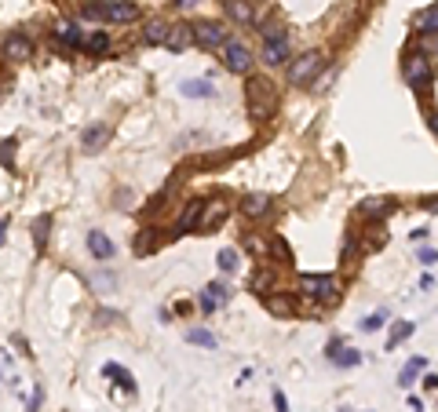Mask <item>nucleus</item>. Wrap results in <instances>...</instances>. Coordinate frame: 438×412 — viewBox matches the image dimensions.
<instances>
[{
  "label": "nucleus",
  "mask_w": 438,
  "mask_h": 412,
  "mask_svg": "<svg viewBox=\"0 0 438 412\" xmlns=\"http://www.w3.org/2000/svg\"><path fill=\"white\" fill-rule=\"evenodd\" d=\"M227 300H230V289H227V285H208V289H205V295H201V307L212 314V310L223 307Z\"/></svg>",
  "instance_id": "obj_16"
},
{
  "label": "nucleus",
  "mask_w": 438,
  "mask_h": 412,
  "mask_svg": "<svg viewBox=\"0 0 438 412\" xmlns=\"http://www.w3.org/2000/svg\"><path fill=\"white\" fill-rule=\"evenodd\" d=\"M106 135H110V132H106V128H103V124H95V128H88V132H84V150H88V153H95L99 146H103V143H106Z\"/></svg>",
  "instance_id": "obj_21"
},
{
  "label": "nucleus",
  "mask_w": 438,
  "mask_h": 412,
  "mask_svg": "<svg viewBox=\"0 0 438 412\" xmlns=\"http://www.w3.org/2000/svg\"><path fill=\"white\" fill-rule=\"evenodd\" d=\"M274 409L278 412H289V402H285V394H281L278 387H274Z\"/></svg>",
  "instance_id": "obj_34"
},
{
  "label": "nucleus",
  "mask_w": 438,
  "mask_h": 412,
  "mask_svg": "<svg viewBox=\"0 0 438 412\" xmlns=\"http://www.w3.org/2000/svg\"><path fill=\"white\" fill-rule=\"evenodd\" d=\"M223 219H227V205H223V201H208V205H201V216H197V230H216Z\"/></svg>",
  "instance_id": "obj_9"
},
{
  "label": "nucleus",
  "mask_w": 438,
  "mask_h": 412,
  "mask_svg": "<svg viewBox=\"0 0 438 412\" xmlns=\"http://www.w3.org/2000/svg\"><path fill=\"white\" fill-rule=\"evenodd\" d=\"M4 237H8V219H0V245H4Z\"/></svg>",
  "instance_id": "obj_37"
},
{
  "label": "nucleus",
  "mask_w": 438,
  "mask_h": 412,
  "mask_svg": "<svg viewBox=\"0 0 438 412\" xmlns=\"http://www.w3.org/2000/svg\"><path fill=\"white\" fill-rule=\"evenodd\" d=\"M245 106L252 121H271L278 113V88L267 77H249L245 88Z\"/></svg>",
  "instance_id": "obj_1"
},
{
  "label": "nucleus",
  "mask_w": 438,
  "mask_h": 412,
  "mask_svg": "<svg viewBox=\"0 0 438 412\" xmlns=\"http://www.w3.org/2000/svg\"><path fill=\"white\" fill-rule=\"evenodd\" d=\"M413 329H416V325H413V321H398V325H394V329H391V336H387V347L394 350V347H398V343H405V339H409V336H413Z\"/></svg>",
  "instance_id": "obj_22"
},
{
  "label": "nucleus",
  "mask_w": 438,
  "mask_h": 412,
  "mask_svg": "<svg viewBox=\"0 0 438 412\" xmlns=\"http://www.w3.org/2000/svg\"><path fill=\"white\" fill-rule=\"evenodd\" d=\"M81 15L84 19H103V22L124 26V22H135L139 19V4H132V0H103V4H84Z\"/></svg>",
  "instance_id": "obj_2"
},
{
  "label": "nucleus",
  "mask_w": 438,
  "mask_h": 412,
  "mask_svg": "<svg viewBox=\"0 0 438 412\" xmlns=\"http://www.w3.org/2000/svg\"><path fill=\"white\" fill-rule=\"evenodd\" d=\"M194 40H201L205 48H223L230 37H227V30H223L219 22H197L194 26Z\"/></svg>",
  "instance_id": "obj_7"
},
{
  "label": "nucleus",
  "mask_w": 438,
  "mask_h": 412,
  "mask_svg": "<svg viewBox=\"0 0 438 412\" xmlns=\"http://www.w3.org/2000/svg\"><path fill=\"white\" fill-rule=\"evenodd\" d=\"M245 248H249V252H256V255H263V252H267V245H263V241H260L256 234H245Z\"/></svg>",
  "instance_id": "obj_32"
},
{
  "label": "nucleus",
  "mask_w": 438,
  "mask_h": 412,
  "mask_svg": "<svg viewBox=\"0 0 438 412\" xmlns=\"http://www.w3.org/2000/svg\"><path fill=\"white\" fill-rule=\"evenodd\" d=\"M172 4H179V8H187V4H190V0H172Z\"/></svg>",
  "instance_id": "obj_39"
},
{
  "label": "nucleus",
  "mask_w": 438,
  "mask_h": 412,
  "mask_svg": "<svg viewBox=\"0 0 438 412\" xmlns=\"http://www.w3.org/2000/svg\"><path fill=\"white\" fill-rule=\"evenodd\" d=\"M201 205L205 201H190L183 208V216L176 219V234H187V230H197V216H201Z\"/></svg>",
  "instance_id": "obj_15"
},
{
  "label": "nucleus",
  "mask_w": 438,
  "mask_h": 412,
  "mask_svg": "<svg viewBox=\"0 0 438 412\" xmlns=\"http://www.w3.org/2000/svg\"><path fill=\"white\" fill-rule=\"evenodd\" d=\"M435 259H438L435 248H423V252H420V263H435Z\"/></svg>",
  "instance_id": "obj_35"
},
{
  "label": "nucleus",
  "mask_w": 438,
  "mask_h": 412,
  "mask_svg": "<svg viewBox=\"0 0 438 412\" xmlns=\"http://www.w3.org/2000/svg\"><path fill=\"white\" fill-rule=\"evenodd\" d=\"M242 216H245V219H263V216H271V197H267V194H249L245 201H242Z\"/></svg>",
  "instance_id": "obj_10"
},
{
  "label": "nucleus",
  "mask_w": 438,
  "mask_h": 412,
  "mask_svg": "<svg viewBox=\"0 0 438 412\" xmlns=\"http://www.w3.org/2000/svg\"><path fill=\"white\" fill-rule=\"evenodd\" d=\"M380 325H384V314H369V318L358 321V329H362V332H376Z\"/></svg>",
  "instance_id": "obj_31"
},
{
  "label": "nucleus",
  "mask_w": 438,
  "mask_h": 412,
  "mask_svg": "<svg viewBox=\"0 0 438 412\" xmlns=\"http://www.w3.org/2000/svg\"><path fill=\"white\" fill-rule=\"evenodd\" d=\"M428 121H431V128H435V132H438V113H435V110L428 113Z\"/></svg>",
  "instance_id": "obj_38"
},
{
  "label": "nucleus",
  "mask_w": 438,
  "mask_h": 412,
  "mask_svg": "<svg viewBox=\"0 0 438 412\" xmlns=\"http://www.w3.org/2000/svg\"><path fill=\"white\" fill-rule=\"evenodd\" d=\"M420 368H423V358H413V361H409V365L402 368V376H398V383H402V387H413V379H416V372H420Z\"/></svg>",
  "instance_id": "obj_28"
},
{
  "label": "nucleus",
  "mask_w": 438,
  "mask_h": 412,
  "mask_svg": "<svg viewBox=\"0 0 438 412\" xmlns=\"http://www.w3.org/2000/svg\"><path fill=\"white\" fill-rule=\"evenodd\" d=\"M325 358H329L332 365H340V368H351V365H358L362 361V354L358 350H340V343H329V350H325Z\"/></svg>",
  "instance_id": "obj_14"
},
{
  "label": "nucleus",
  "mask_w": 438,
  "mask_h": 412,
  "mask_svg": "<svg viewBox=\"0 0 438 412\" xmlns=\"http://www.w3.org/2000/svg\"><path fill=\"white\" fill-rule=\"evenodd\" d=\"M321 66H325L321 51H307V55H300V59L289 62V80L296 84V88H303V84H310L321 74Z\"/></svg>",
  "instance_id": "obj_3"
},
{
  "label": "nucleus",
  "mask_w": 438,
  "mask_h": 412,
  "mask_svg": "<svg viewBox=\"0 0 438 412\" xmlns=\"http://www.w3.org/2000/svg\"><path fill=\"white\" fill-rule=\"evenodd\" d=\"M55 37H59L62 44H69V48H81V44H84L81 30H77V26H69V22H59V26H55Z\"/></svg>",
  "instance_id": "obj_18"
},
{
  "label": "nucleus",
  "mask_w": 438,
  "mask_h": 412,
  "mask_svg": "<svg viewBox=\"0 0 438 412\" xmlns=\"http://www.w3.org/2000/svg\"><path fill=\"white\" fill-rule=\"evenodd\" d=\"M362 212H365V216H373V219H380V216H387V212H391V201H365Z\"/></svg>",
  "instance_id": "obj_30"
},
{
  "label": "nucleus",
  "mask_w": 438,
  "mask_h": 412,
  "mask_svg": "<svg viewBox=\"0 0 438 412\" xmlns=\"http://www.w3.org/2000/svg\"><path fill=\"white\" fill-rule=\"evenodd\" d=\"M4 55L8 59H15V62H22V59H30L33 55V44H30V37H8V44H4Z\"/></svg>",
  "instance_id": "obj_13"
},
{
  "label": "nucleus",
  "mask_w": 438,
  "mask_h": 412,
  "mask_svg": "<svg viewBox=\"0 0 438 412\" xmlns=\"http://www.w3.org/2000/svg\"><path fill=\"white\" fill-rule=\"evenodd\" d=\"M216 263H219L223 274H234V270H237V252H234V248H223V252L216 255Z\"/></svg>",
  "instance_id": "obj_26"
},
{
  "label": "nucleus",
  "mask_w": 438,
  "mask_h": 412,
  "mask_svg": "<svg viewBox=\"0 0 438 412\" xmlns=\"http://www.w3.org/2000/svg\"><path fill=\"white\" fill-rule=\"evenodd\" d=\"M88 252L95 255L99 263H103V259H114V241H110L106 234L92 230V234H88Z\"/></svg>",
  "instance_id": "obj_11"
},
{
  "label": "nucleus",
  "mask_w": 438,
  "mask_h": 412,
  "mask_svg": "<svg viewBox=\"0 0 438 412\" xmlns=\"http://www.w3.org/2000/svg\"><path fill=\"white\" fill-rule=\"evenodd\" d=\"M227 15H230L237 26L256 22V11H252V0H227Z\"/></svg>",
  "instance_id": "obj_12"
},
{
  "label": "nucleus",
  "mask_w": 438,
  "mask_h": 412,
  "mask_svg": "<svg viewBox=\"0 0 438 412\" xmlns=\"http://www.w3.org/2000/svg\"><path fill=\"white\" fill-rule=\"evenodd\" d=\"M263 37L267 40H285V30H281L278 22H267V30H263Z\"/></svg>",
  "instance_id": "obj_33"
},
{
  "label": "nucleus",
  "mask_w": 438,
  "mask_h": 412,
  "mask_svg": "<svg viewBox=\"0 0 438 412\" xmlns=\"http://www.w3.org/2000/svg\"><path fill=\"white\" fill-rule=\"evenodd\" d=\"M48 230H51V219H48V216L33 219V245H37V248L48 245Z\"/></svg>",
  "instance_id": "obj_23"
},
{
  "label": "nucleus",
  "mask_w": 438,
  "mask_h": 412,
  "mask_svg": "<svg viewBox=\"0 0 438 412\" xmlns=\"http://www.w3.org/2000/svg\"><path fill=\"white\" fill-rule=\"evenodd\" d=\"M190 40H194V26L190 22H176V26H168L165 48L168 51H183V48H190Z\"/></svg>",
  "instance_id": "obj_8"
},
{
  "label": "nucleus",
  "mask_w": 438,
  "mask_h": 412,
  "mask_svg": "<svg viewBox=\"0 0 438 412\" xmlns=\"http://www.w3.org/2000/svg\"><path fill=\"white\" fill-rule=\"evenodd\" d=\"M267 310L278 314V318H289L292 314V303L285 300V295H267Z\"/></svg>",
  "instance_id": "obj_24"
},
{
  "label": "nucleus",
  "mask_w": 438,
  "mask_h": 412,
  "mask_svg": "<svg viewBox=\"0 0 438 412\" xmlns=\"http://www.w3.org/2000/svg\"><path fill=\"white\" fill-rule=\"evenodd\" d=\"M187 339H190V343H197V347H216V343H219V339L212 336L208 329H190V332H187Z\"/></svg>",
  "instance_id": "obj_27"
},
{
  "label": "nucleus",
  "mask_w": 438,
  "mask_h": 412,
  "mask_svg": "<svg viewBox=\"0 0 438 412\" xmlns=\"http://www.w3.org/2000/svg\"><path fill=\"white\" fill-rule=\"evenodd\" d=\"M187 98H212V84L208 80H183V88H179Z\"/></svg>",
  "instance_id": "obj_20"
},
{
  "label": "nucleus",
  "mask_w": 438,
  "mask_h": 412,
  "mask_svg": "<svg viewBox=\"0 0 438 412\" xmlns=\"http://www.w3.org/2000/svg\"><path fill=\"white\" fill-rule=\"evenodd\" d=\"M420 30H423V33H438V4L428 8V11L420 15Z\"/></svg>",
  "instance_id": "obj_29"
},
{
  "label": "nucleus",
  "mask_w": 438,
  "mask_h": 412,
  "mask_svg": "<svg viewBox=\"0 0 438 412\" xmlns=\"http://www.w3.org/2000/svg\"><path fill=\"white\" fill-rule=\"evenodd\" d=\"M263 62H267V66H281V62H289V44H285V40H267V48H263Z\"/></svg>",
  "instance_id": "obj_17"
},
{
  "label": "nucleus",
  "mask_w": 438,
  "mask_h": 412,
  "mask_svg": "<svg viewBox=\"0 0 438 412\" xmlns=\"http://www.w3.org/2000/svg\"><path fill=\"white\" fill-rule=\"evenodd\" d=\"M165 37H168V22H161V19H150V22H146V33H143V40H146V44H165Z\"/></svg>",
  "instance_id": "obj_19"
},
{
  "label": "nucleus",
  "mask_w": 438,
  "mask_h": 412,
  "mask_svg": "<svg viewBox=\"0 0 438 412\" xmlns=\"http://www.w3.org/2000/svg\"><path fill=\"white\" fill-rule=\"evenodd\" d=\"M267 285H271V274H260V277H256V289H260V292H263V289H267Z\"/></svg>",
  "instance_id": "obj_36"
},
{
  "label": "nucleus",
  "mask_w": 438,
  "mask_h": 412,
  "mask_svg": "<svg viewBox=\"0 0 438 412\" xmlns=\"http://www.w3.org/2000/svg\"><path fill=\"white\" fill-rule=\"evenodd\" d=\"M300 289H303V295H310V300H325V303L340 300V285H336L329 274H307V277H300Z\"/></svg>",
  "instance_id": "obj_4"
},
{
  "label": "nucleus",
  "mask_w": 438,
  "mask_h": 412,
  "mask_svg": "<svg viewBox=\"0 0 438 412\" xmlns=\"http://www.w3.org/2000/svg\"><path fill=\"white\" fill-rule=\"evenodd\" d=\"M402 74H405V80L413 84V88H423V84L431 80V62H428V55H405Z\"/></svg>",
  "instance_id": "obj_6"
},
{
  "label": "nucleus",
  "mask_w": 438,
  "mask_h": 412,
  "mask_svg": "<svg viewBox=\"0 0 438 412\" xmlns=\"http://www.w3.org/2000/svg\"><path fill=\"white\" fill-rule=\"evenodd\" d=\"M84 48H88V51H92V55H103V51H106V48H110V37H106V33H103V30H95V33H92V37H88V40H84Z\"/></svg>",
  "instance_id": "obj_25"
},
{
  "label": "nucleus",
  "mask_w": 438,
  "mask_h": 412,
  "mask_svg": "<svg viewBox=\"0 0 438 412\" xmlns=\"http://www.w3.org/2000/svg\"><path fill=\"white\" fill-rule=\"evenodd\" d=\"M223 62H227L230 74H249L256 59H252V51L242 44V40H234V37H230L227 44H223Z\"/></svg>",
  "instance_id": "obj_5"
}]
</instances>
